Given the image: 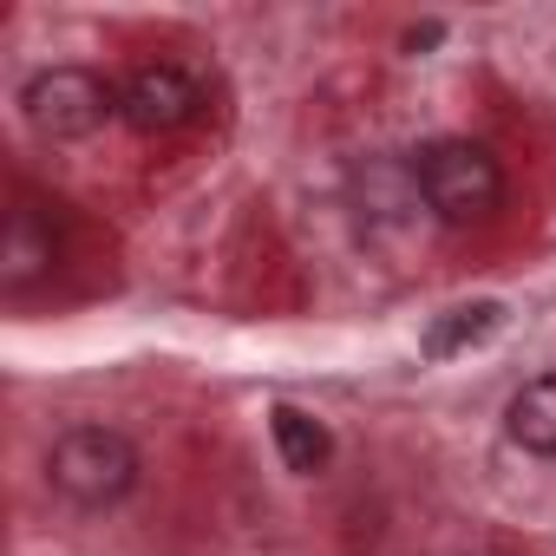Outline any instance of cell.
Returning a JSON list of instances; mask_svg holds the SVG:
<instances>
[{
  "mask_svg": "<svg viewBox=\"0 0 556 556\" xmlns=\"http://www.w3.org/2000/svg\"><path fill=\"white\" fill-rule=\"evenodd\" d=\"M268 439H275V452H282V465H289L295 478H315V471H328V458H334L328 426H321L315 413H302V406H275V413H268Z\"/></svg>",
  "mask_w": 556,
  "mask_h": 556,
  "instance_id": "cell-6",
  "label": "cell"
},
{
  "mask_svg": "<svg viewBox=\"0 0 556 556\" xmlns=\"http://www.w3.org/2000/svg\"><path fill=\"white\" fill-rule=\"evenodd\" d=\"M497 321H504V308H497V302H471V308L439 315V321L426 328V361H452V354H465V348L491 341V334H497Z\"/></svg>",
  "mask_w": 556,
  "mask_h": 556,
  "instance_id": "cell-8",
  "label": "cell"
},
{
  "mask_svg": "<svg viewBox=\"0 0 556 556\" xmlns=\"http://www.w3.org/2000/svg\"><path fill=\"white\" fill-rule=\"evenodd\" d=\"M47 484L79 510H112L138 484V445L118 426H66L47 452Z\"/></svg>",
  "mask_w": 556,
  "mask_h": 556,
  "instance_id": "cell-2",
  "label": "cell"
},
{
  "mask_svg": "<svg viewBox=\"0 0 556 556\" xmlns=\"http://www.w3.org/2000/svg\"><path fill=\"white\" fill-rule=\"evenodd\" d=\"M21 112L40 138L79 144V138L105 131V118H118V86H105L92 66H47V73L27 79Z\"/></svg>",
  "mask_w": 556,
  "mask_h": 556,
  "instance_id": "cell-3",
  "label": "cell"
},
{
  "mask_svg": "<svg viewBox=\"0 0 556 556\" xmlns=\"http://www.w3.org/2000/svg\"><path fill=\"white\" fill-rule=\"evenodd\" d=\"M203 112V92L184 66H138L125 86H118V118L144 138H164V131H184L190 118Z\"/></svg>",
  "mask_w": 556,
  "mask_h": 556,
  "instance_id": "cell-4",
  "label": "cell"
},
{
  "mask_svg": "<svg viewBox=\"0 0 556 556\" xmlns=\"http://www.w3.org/2000/svg\"><path fill=\"white\" fill-rule=\"evenodd\" d=\"M504 432H510L523 452L556 458V374H536V380H523V387L510 393V406H504Z\"/></svg>",
  "mask_w": 556,
  "mask_h": 556,
  "instance_id": "cell-5",
  "label": "cell"
},
{
  "mask_svg": "<svg viewBox=\"0 0 556 556\" xmlns=\"http://www.w3.org/2000/svg\"><path fill=\"white\" fill-rule=\"evenodd\" d=\"M53 255H60L53 223H40V210L21 203V210L8 216V242H0V262H8V289H27L34 275H47Z\"/></svg>",
  "mask_w": 556,
  "mask_h": 556,
  "instance_id": "cell-7",
  "label": "cell"
},
{
  "mask_svg": "<svg viewBox=\"0 0 556 556\" xmlns=\"http://www.w3.org/2000/svg\"><path fill=\"white\" fill-rule=\"evenodd\" d=\"M413 184L426 197V210L452 229H471V223H491L504 210V170L484 144L471 138H432L413 164Z\"/></svg>",
  "mask_w": 556,
  "mask_h": 556,
  "instance_id": "cell-1",
  "label": "cell"
}]
</instances>
